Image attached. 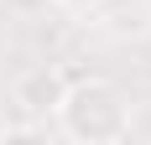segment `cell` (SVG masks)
<instances>
[{"label":"cell","mask_w":151,"mask_h":145,"mask_svg":"<svg viewBox=\"0 0 151 145\" xmlns=\"http://www.w3.org/2000/svg\"><path fill=\"white\" fill-rule=\"evenodd\" d=\"M63 124V135L78 145H115L130 135V99L109 78H83V83H68L63 104L52 109Z\"/></svg>","instance_id":"1"},{"label":"cell","mask_w":151,"mask_h":145,"mask_svg":"<svg viewBox=\"0 0 151 145\" xmlns=\"http://www.w3.org/2000/svg\"><path fill=\"white\" fill-rule=\"evenodd\" d=\"M63 93H68V72L52 68V62H37V68H26L11 83V104L21 114H52L63 104Z\"/></svg>","instance_id":"2"},{"label":"cell","mask_w":151,"mask_h":145,"mask_svg":"<svg viewBox=\"0 0 151 145\" xmlns=\"http://www.w3.org/2000/svg\"><path fill=\"white\" fill-rule=\"evenodd\" d=\"M63 11H99V5H104V0H58Z\"/></svg>","instance_id":"3"}]
</instances>
